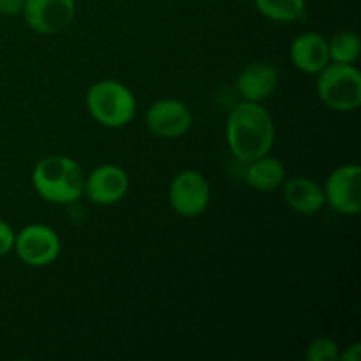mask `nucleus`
Here are the masks:
<instances>
[{
  "label": "nucleus",
  "instance_id": "obj_9",
  "mask_svg": "<svg viewBox=\"0 0 361 361\" xmlns=\"http://www.w3.org/2000/svg\"><path fill=\"white\" fill-rule=\"evenodd\" d=\"M147 126L155 136L175 140L189 133L192 127V113L187 104L176 99H161L148 108Z\"/></svg>",
  "mask_w": 361,
  "mask_h": 361
},
{
  "label": "nucleus",
  "instance_id": "obj_10",
  "mask_svg": "<svg viewBox=\"0 0 361 361\" xmlns=\"http://www.w3.org/2000/svg\"><path fill=\"white\" fill-rule=\"evenodd\" d=\"M129 190V176L115 164H102L85 176L83 194L95 204H115Z\"/></svg>",
  "mask_w": 361,
  "mask_h": 361
},
{
  "label": "nucleus",
  "instance_id": "obj_12",
  "mask_svg": "<svg viewBox=\"0 0 361 361\" xmlns=\"http://www.w3.org/2000/svg\"><path fill=\"white\" fill-rule=\"evenodd\" d=\"M279 85V73L274 66L256 62L247 66L236 80V88L243 101L261 102L270 97Z\"/></svg>",
  "mask_w": 361,
  "mask_h": 361
},
{
  "label": "nucleus",
  "instance_id": "obj_2",
  "mask_svg": "<svg viewBox=\"0 0 361 361\" xmlns=\"http://www.w3.org/2000/svg\"><path fill=\"white\" fill-rule=\"evenodd\" d=\"M32 183L42 200L55 204H69L83 196L85 175L74 159L51 155L37 162L32 173Z\"/></svg>",
  "mask_w": 361,
  "mask_h": 361
},
{
  "label": "nucleus",
  "instance_id": "obj_19",
  "mask_svg": "<svg viewBox=\"0 0 361 361\" xmlns=\"http://www.w3.org/2000/svg\"><path fill=\"white\" fill-rule=\"evenodd\" d=\"M25 0H0V14L4 16H16L23 11Z\"/></svg>",
  "mask_w": 361,
  "mask_h": 361
},
{
  "label": "nucleus",
  "instance_id": "obj_6",
  "mask_svg": "<svg viewBox=\"0 0 361 361\" xmlns=\"http://www.w3.org/2000/svg\"><path fill=\"white\" fill-rule=\"evenodd\" d=\"M324 203L344 215L361 212V168L356 164L341 166L324 183Z\"/></svg>",
  "mask_w": 361,
  "mask_h": 361
},
{
  "label": "nucleus",
  "instance_id": "obj_11",
  "mask_svg": "<svg viewBox=\"0 0 361 361\" xmlns=\"http://www.w3.org/2000/svg\"><path fill=\"white\" fill-rule=\"evenodd\" d=\"M293 63L296 69L307 74H317L321 69L330 63V51H328V41L317 32H305L300 34L291 44Z\"/></svg>",
  "mask_w": 361,
  "mask_h": 361
},
{
  "label": "nucleus",
  "instance_id": "obj_15",
  "mask_svg": "<svg viewBox=\"0 0 361 361\" xmlns=\"http://www.w3.org/2000/svg\"><path fill=\"white\" fill-rule=\"evenodd\" d=\"M264 18L277 23H291L305 13V0H254Z\"/></svg>",
  "mask_w": 361,
  "mask_h": 361
},
{
  "label": "nucleus",
  "instance_id": "obj_18",
  "mask_svg": "<svg viewBox=\"0 0 361 361\" xmlns=\"http://www.w3.org/2000/svg\"><path fill=\"white\" fill-rule=\"evenodd\" d=\"M14 238H16V233L13 231V228L6 221L0 219V257L6 256L14 249Z\"/></svg>",
  "mask_w": 361,
  "mask_h": 361
},
{
  "label": "nucleus",
  "instance_id": "obj_17",
  "mask_svg": "<svg viewBox=\"0 0 361 361\" xmlns=\"http://www.w3.org/2000/svg\"><path fill=\"white\" fill-rule=\"evenodd\" d=\"M338 353L337 342L326 337H317L307 348V360L309 361H337Z\"/></svg>",
  "mask_w": 361,
  "mask_h": 361
},
{
  "label": "nucleus",
  "instance_id": "obj_8",
  "mask_svg": "<svg viewBox=\"0 0 361 361\" xmlns=\"http://www.w3.org/2000/svg\"><path fill=\"white\" fill-rule=\"evenodd\" d=\"M23 16L37 34H56L73 23L76 14L74 0H25Z\"/></svg>",
  "mask_w": 361,
  "mask_h": 361
},
{
  "label": "nucleus",
  "instance_id": "obj_16",
  "mask_svg": "<svg viewBox=\"0 0 361 361\" xmlns=\"http://www.w3.org/2000/svg\"><path fill=\"white\" fill-rule=\"evenodd\" d=\"M328 51H330V62L355 63L361 53L360 37L355 32H338L331 41H328Z\"/></svg>",
  "mask_w": 361,
  "mask_h": 361
},
{
  "label": "nucleus",
  "instance_id": "obj_14",
  "mask_svg": "<svg viewBox=\"0 0 361 361\" xmlns=\"http://www.w3.org/2000/svg\"><path fill=\"white\" fill-rule=\"evenodd\" d=\"M286 180V168L279 159L263 157L249 162L247 169V183L252 189L261 190V192H271L277 187H281Z\"/></svg>",
  "mask_w": 361,
  "mask_h": 361
},
{
  "label": "nucleus",
  "instance_id": "obj_20",
  "mask_svg": "<svg viewBox=\"0 0 361 361\" xmlns=\"http://www.w3.org/2000/svg\"><path fill=\"white\" fill-rule=\"evenodd\" d=\"M360 356H361V345L355 344V345H351V348H349L348 351L344 353V355L338 356V360H342V361H360Z\"/></svg>",
  "mask_w": 361,
  "mask_h": 361
},
{
  "label": "nucleus",
  "instance_id": "obj_7",
  "mask_svg": "<svg viewBox=\"0 0 361 361\" xmlns=\"http://www.w3.org/2000/svg\"><path fill=\"white\" fill-rule=\"evenodd\" d=\"M169 203L182 217H197L210 204V183L197 171L178 173L169 185Z\"/></svg>",
  "mask_w": 361,
  "mask_h": 361
},
{
  "label": "nucleus",
  "instance_id": "obj_1",
  "mask_svg": "<svg viewBox=\"0 0 361 361\" xmlns=\"http://www.w3.org/2000/svg\"><path fill=\"white\" fill-rule=\"evenodd\" d=\"M226 136L231 154L249 164L270 154L275 141L274 120L259 102L243 101L229 113Z\"/></svg>",
  "mask_w": 361,
  "mask_h": 361
},
{
  "label": "nucleus",
  "instance_id": "obj_13",
  "mask_svg": "<svg viewBox=\"0 0 361 361\" xmlns=\"http://www.w3.org/2000/svg\"><path fill=\"white\" fill-rule=\"evenodd\" d=\"M284 200L291 210L302 215H314L324 207L323 187L309 176L284 180Z\"/></svg>",
  "mask_w": 361,
  "mask_h": 361
},
{
  "label": "nucleus",
  "instance_id": "obj_3",
  "mask_svg": "<svg viewBox=\"0 0 361 361\" xmlns=\"http://www.w3.org/2000/svg\"><path fill=\"white\" fill-rule=\"evenodd\" d=\"M136 106L133 92L115 80L97 81L87 92L88 113L109 129L127 126L136 115Z\"/></svg>",
  "mask_w": 361,
  "mask_h": 361
},
{
  "label": "nucleus",
  "instance_id": "obj_5",
  "mask_svg": "<svg viewBox=\"0 0 361 361\" xmlns=\"http://www.w3.org/2000/svg\"><path fill=\"white\" fill-rule=\"evenodd\" d=\"M25 264L34 268L55 263L60 254V238L55 229L42 224H32L16 233L14 249Z\"/></svg>",
  "mask_w": 361,
  "mask_h": 361
},
{
  "label": "nucleus",
  "instance_id": "obj_4",
  "mask_svg": "<svg viewBox=\"0 0 361 361\" xmlns=\"http://www.w3.org/2000/svg\"><path fill=\"white\" fill-rule=\"evenodd\" d=\"M317 78V95L335 111H355L361 104V74L353 63L330 62Z\"/></svg>",
  "mask_w": 361,
  "mask_h": 361
}]
</instances>
